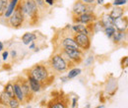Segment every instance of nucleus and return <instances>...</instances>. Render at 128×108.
Instances as JSON below:
<instances>
[{
    "instance_id": "nucleus-35",
    "label": "nucleus",
    "mask_w": 128,
    "mask_h": 108,
    "mask_svg": "<svg viewBox=\"0 0 128 108\" xmlns=\"http://www.w3.org/2000/svg\"><path fill=\"white\" fill-rule=\"evenodd\" d=\"M29 46H30V49H34V46H36V44H34V41H32L30 44H29Z\"/></svg>"
},
{
    "instance_id": "nucleus-17",
    "label": "nucleus",
    "mask_w": 128,
    "mask_h": 108,
    "mask_svg": "<svg viewBox=\"0 0 128 108\" xmlns=\"http://www.w3.org/2000/svg\"><path fill=\"white\" fill-rule=\"evenodd\" d=\"M36 35L34 32H26L22 36V42L25 45H29L32 41L36 40Z\"/></svg>"
},
{
    "instance_id": "nucleus-33",
    "label": "nucleus",
    "mask_w": 128,
    "mask_h": 108,
    "mask_svg": "<svg viewBox=\"0 0 128 108\" xmlns=\"http://www.w3.org/2000/svg\"><path fill=\"white\" fill-rule=\"evenodd\" d=\"M8 55H9V52H8V51H4V52H3V54H2V58H3V60H4V61H6V60H7Z\"/></svg>"
},
{
    "instance_id": "nucleus-21",
    "label": "nucleus",
    "mask_w": 128,
    "mask_h": 108,
    "mask_svg": "<svg viewBox=\"0 0 128 108\" xmlns=\"http://www.w3.org/2000/svg\"><path fill=\"white\" fill-rule=\"evenodd\" d=\"M3 91L7 93L11 98H12V97H15V94H14V89H13V83L9 82V83L4 87V90H3Z\"/></svg>"
},
{
    "instance_id": "nucleus-18",
    "label": "nucleus",
    "mask_w": 128,
    "mask_h": 108,
    "mask_svg": "<svg viewBox=\"0 0 128 108\" xmlns=\"http://www.w3.org/2000/svg\"><path fill=\"white\" fill-rule=\"evenodd\" d=\"M100 23L102 24L104 28L110 27V26H113V22H114V20L110 16L108 13V14H104V15L100 17Z\"/></svg>"
},
{
    "instance_id": "nucleus-31",
    "label": "nucleus",
    "mask_w": 128,
    "mask_h": 108,
    "mask_svg": "<svg viewBox=\"0 0 128 108\" xmlns=\"http://www.w3.org/2000/svg\"><path fill=\"white\" fill-rule=\"evenodd\" d=\"M81 1L84 2L85 4H88V5H93L96 2V0H81Z\"/></svg>"
},
{
    "instance_id": "nucleus-37",
    "label": "nucleus",
    "mask_w": 128,
    "mask_h": 108,
    "mask_svg": "<svg viewBox=\"0 0 128 108\" xmlns=\"http://www.w3.org/2000/svg\"><path fill=\"white\" fill-rule=\"evenodd\" d=\"M3 48H4V45H3V43L0 41V51H2V50H3Z\"/></svg>"
},
{
    "instance_id": "nucleus-6",
    "label": "nucleus",
    "mask_w": 128,
    "mask_h": 108,
    "mask_svg": "<svg viewBox=\"0 0 128 108\" xmlns=\"http://www.w3.org/2000/svg\"><path fill=\"white\" fill-rule=\"evenodd\" d=\"M74 40L76 41V43L78 44V46L81 50L83 51H87L90 49L91 47V37L88 34L85 33H75L73 35Z\"/></svg>"
},
{
    "instance_id": "nucleus-19",
    "label": "nucleus",
    "mask_w": 128,
    "mask_h": 108,
    "mask_svg": "<svg viewBox=\"0 0 128 108\" xmlns=\"http://www.w3.org/2000/svg\"><path fill=\"white\" fill-rule=\"evenodd\" d=\"M90 26H91V30L93 31V33H98L100 31H104V26L100 20H96L95 22L90 24Z\"/></svg>"
},
{
    "instance_id": "nucleus-10",
    "label": "nucleus",
    "mask_w": 128,
    "mask_h": 108,
    "mask_svg": "<svg viewBox=\"0 0 128 108\" xmlns=\"http://www.w3.org/2000/svg\"><path fill=\"white\" fill-rule=\"evenodd\" d=\"M113 27L116 31H127L128 28V19L126 16H123L119 19L114 20Z\"/></svg>"
},
{
    "instance_id": "nucleus-4",
    "label": "nucleus",
    "mask_w": 128,
    "mask_h": 108,
    "mask_svg": "<svg viewBox=\"0 0 128 108\" xmlns=\"http://www.w3.org/2000/svg\"><path fill=\"white\" fill-rule=\"evenodd\" d=\"M26 22V17L24 15L23 11H22V7H21V1H19V3L17 4L15 10L13 11V13L11 16L8 18V23L9 25L14 28V29H19L21 28L24 23Z\"/></svg>"
},
{
    "instance_id": "nucleus-12",
    "label": "nucleus",
    "mask_w": 128,
    "mask_h": 108,
    "mask_svg": "<svg viewBox=\"0 0 128 108\" xmlns=\"http://www.w3.org/2000/svg\"><path fill=\"white\" fill-rule=\"evenodd\" d=\"M125 12H126V10L122 6H112V8L110 9L108 14L113 20H116V19H119V18L123 17Z\"/></svg>"
},
{
    "instance_id": "nucleus-20",
    "label": "nucleus",
    "mask_w": 128,
    "mask_h": 108,
    "mask_svg": "<svg viewBox=\"0 0 128 108\" xmlns=\"http://www.w3.org/2000/svg\"><path fill=\"white\" fill-rule=\"evenodd\" d=\"M10 96L5 93L4 91L0 93V105L1 106H4V107H8V103H9V100H10Z\"/></svg>"
},
{
    "instance_id": "nucleus-14",
    "label": "nucleus",
    "mask_w": 128,
    "mask_h": 108,
    "mask_svg": "<svg viewBox=\"0 0 128 108\" xmlns=\"http://www.w3.org/2000/svg\"><path fill=\"white\" fill-rule=\"evenodd\" d=\"M60 97H61V96L59 95V96H57L54 100L52 99L50 102H48V107H50V108H66L67 107V101L60 99Z\"/></svg>"
},
{
    "instance_id": "nucleus-36",
    "label": "nucleus",
    "mask_w": 128,
    "mask_h": 108,
    "mask_svg": "<svg viewBox=\"0 0 128 108\" xmlns=\"http://www.w3.org/2000/svg\"><path fill=\"white\" fill-rule=\"evenodd\" d=\"M96 1L98 5H102V4L104 3V0H96Z\"/></svg>"
},
{
    "instance_id": "nucleus-8",
    "label": "nucleus",
    "mask_w": 128,
    "mask_h": 108,
    "mask_svg": "<svg viewBox=\"0 0 128 108\" xmlns=\"http://www.w3.org/2000/svg\"><path fill=\"white\" fill-rule=\"evenodd\" d=\"M73 17V22L74 23H80L83 25H90L93 22L98 20V17L94 12H87L84 14H81L78 16H72Z\"/></svg>"
},
{
    "instance_id": "nucleus-9",
    "label": "nucleus",
    "mask_w": 128,
    "mask_h": 108,
    "mask_svg": "<svg viewBox=\"0 0 128 108\" xmlns=\"http://www.w3.org/2000/svg\"><path fill=\"white\" fill-rule=\"evenodd\" d=\"M118 89V84H117V80L114 78L110 77L106 83V87H104V92L108 95L113 96Z\"/></svg>"
},
{
    "instance_id": "nucleus-22",
    "label": "nucleus",
    "mask_w": 128,
    "mask_h": 108,
    "mask_svg": "<svg viewBox=\"0 0 128 108\" xmlns=\"http://www.w3.org/2000/svg\"><path fill=\"white\" fill-rule=\"evenodd\" d=\"M81 73H82V70L80 68H73L71 70H69V73L67 74V78L70 80V79H74L75 77L79 76Z\"/></svg>"
},
{
    "instance_id": "nucleus-23",
    "label": "nucleus",
    "mask_w": 128,
    "mask_h": 108,
    "mask_svg": "<svg viewBox=\"0 0 128 108\" xmlns=\"http://www.w3.org/2000/svg\"><path fill=\"white\" fill-rule=\"evenodd\" d=\"M9 4V0H0V17L4 15Z\"/></svg>"
},
{
    "instance_id": "nucleus-2",
    "label": "nucleus",
    "mask_w": 128,
    "mask_h": 108,
    "mask_svg": "<svg viewBox=\"0 0 128 108\" xmlns=\"http://www.w3.org/2000/svg\"><path fill=\"white\" fill-rule=\"evenodd\" d=\"M21 7L26 20L29 19L32 25L38 23L40 18V9L34 0H25L21 1Z\"/></svg>"
},
{
    "instance_id": "nucleus-41",
    "label": "nucleus",
    "mask_w": 128,
    "mask_h": 108,
    "mask_svg": "<svg viewBox=\"0 0 128 108\" xmlns=\"http://www.w3.org/2000/svg\"><path fill=\"white\" fill-rule=\"evenodd\" d=\"M55 1H56V0H55Z\"/></svg>"
},
{
    "instance_id": "nucleus-26",
    "label": "nucleus",
    "mask_w": 128,
    "mask_h": 108,
    "mask_svg": "<svg viewBox=\"0 0 128 108\" xmlns=\"http://www.w3.org/2000/svg\"><path fill=\"white\" fill-rule=\"evenodd\" d=\"M128 0H113L112 3V6H126Z\"/></svg>"
},
{
    "instance_id": "nucleus-30",
    "label": "nucleus",
    "mask_w": 128,
    "mask_h": 108,
    "mask_svg": "<svg viewBox=\"0 0 128 108\" xmlns=\"http://www.w3.org/2000/svg\"><path fill=\"white\" fill-rule=\"evenodd\" d=\"M78 106V97H74L72 99V104H71V107L75 108Z\"/></svg>"
},
{
    "instance_id": "nucleus-32",
    "label": "nucleus",
    "mask_w": 128,
    "mask_h": 108,
    "mask_svg": "<svg viewBox=\"0 0 128 108\" xmlns=\"http://www.w3.org/2000/svg\"><path fill=\"white\" fill-rule=\"evenodd\" d=\"M44 2H46V4H48L49 6H53L56 1L55 0H44Z\"/></svg>"
},
{
    "instance_id": "nucleus-25",
    "label": "nucleus",
    "mask_w": 128,
    "mask_h": 108,
    "mask_svg": "<svg viewBox=\"0 0 128 108\" xmlns=\"http://www.w3.org/2000/svg\"><path fill=\"white\" fill-rule=\"evenodd\" d=\"M20 104H21V102L17 99L16 97H12V98H10V100H9V103H8V107L10 108H18L20 107Z\"/></svg>"
},
{
    "instance_id": "nucleus-34",
    "label": "nucleus",
    "mask_w": 128,
    "mask_h": 108,
    "mask_svg": "<svg viewBox=\"0 0 128 108\" xmlns=\"http://www.w3.org/2000/svg\"><path fill=\"white\" fill-rule=\"evenodd\" d=\"M68 80H69V79L67 78V76H64V77H63V76H62V77L60 78V81H61L62 83H66V82H67Z\"/></svg>"
},
{
    "instance_id": "nucleus-27",
    "label": "nucleus",
    "mask_w": 128,
    "mask_h": 108,
    "mask_svg": "<svg viewBox=\"0 0 128 108\" xmlns=\"http://www.w3.org/2000/svg\"><path fill=\"white\" fill-rule=\"evenodd\" d=\"M94 60H95V58H94V56H93V55H91V56L87 57V58L85 59V65H86V66H91V65H93Z\"/></svg>"
},
{
    "instance_id": "nucleus-39",
    "label": "nucleus",
    "mask_w": 128,
    "mask_h": 108,
    "mask_svg": "<svg viewBox=\"0 0 128 108\" xmlns=\"http://www.w3.org/2000/svg\"><path fill=\"white\" fill-rule=\"evenodd\" d=\"M106 107V105H98V108H104Z\"/></svg>"
},
{
    "instance_id": "nucleus-16",
    "label": "nucleus",
    "mask_w": 128,
    "mask_h": 108,
    "mask_svg": "<svg viewBox=\"0 0 128 108\" xmlns=\"http://www.w3.org/2000/svg\"><path fill=\"white\" fill-rule=\"evenodd\" d=\"M61 45L63 47H73V48H79L78 44L74 40L73 36H65L61 39Z\"/></svg>"
},
{
    "instance_id": "nucleus-3",
    "label": "nucleus",
    "mask_w": 128,
    "mask_h": 108,
    "mask_svg": "<svg viewBox=\"0 0 128 108\" xmlns=\"http://www.w3.org/2000/svg\"><path fill=\"white\" fill-rule=\"evenodd\" d=\"M48 63H49V67L52 69V71H55V72H58V73L66 72L70 68L67 61L62 57V55L60 53L53 54L50 57Z\"/></svg>"
},
{
    "instance_id": "nucleus-24",
    "label": "nucleus",
    "mask_w": 128,
    "mask_h": 108,
    "mask_svg": "<svg viewBox=\"0 0 128 108\" xmlns=\"http://www.w3.org/2000/svg\"><path fill=\"white\" fill-rule=\"evenodd\" d=\"M115 31H116V30L114 29L113 26H110V27H106V28H104V32L106 33V35L108 38H112V36L114 34Z\"/></svg>"
},
{
    "instance_id": "nucleus-38",
    "label": "nucleus",
    "mask_w": 128,
    "mask_h": 108,
    "mask_svg": "<svg viewBox=\"0 0 128 108\" xmlns=\"http://www.w3.org/2000/svg\"><path fill=\"white\" fill-rule=\"evenodd\" d=\"M11 54H12V57H13V58H14V57H15V56H16V51H14V50H13V51H12V52H11Z\"/></svg>"
},
{
    "instance_id": "nucleus-29",
    "label": "nucleus",
    "mask_w": 128,
    "mask_h": 108,
    "mask_svg": "<svg viewBox=\"0 0 128 108\" xmlns=\"http://www.w3.org/2000/svg\"><path fill=\"white\" fill-rule=\"evenodd\" d=\"M120 65H121V67H122V69H124V68H126L128 65V57L127 56H124L122 59H121V61H120Z\"/></svg>"
},
{
    "instance_id": "nucleus-5",
    "label": "nucleus",
    "mask_w": 128,
    "mask_h": 108,
    "mask_svg": "<svg viewBox=\"0 0 128 108\" xmlns=\"http://www.w3.org/2000/svg\"><path fill=\"white\" fill-rule=\"evenodd\" d=\"M18 83L20 84V87L22 89V92L24 94V97H25V103H29L30 101H32L34 99V93H32V91L30 88V85H29V82L27 80V78H18Z\"/></svg>"
},
{
    "instance_id": "nucleus-13",
    "label": "nucleus",
    "mask_w": 128,
    "mask_h": 108,
    "mask_svg": "<svg viewBox=\"0 0 128 108\" xmlns=\"http://www.w3.org/2000/svg\"><path fill=\"white\" fill-rule=\"evenodd\" d=\"M112 41L116 44H119L123 41H126L127 39V31H116L114 34L112 36Z\"/></svg>"
},
{
    "instance_id": "nucleus-40",
    "label": "nucleus",
    "mask_w": 128,
    "mask_h": 108,
    "mask_svg": "<svg viewBox=\"0 0 128 108\" xmlns=\"http://www.w3.org/2000/svg\"><path fill=\"white\" fill-rule=\"evenodd\" d=\"M86 107H87V108H90V107H91V105H90V104H87V105H86Z\"/></svg>"
},
{
    "instance_id": "nucleus-11",
    "label": "nucleus",
    "mask_w": 128,
    "mask_h": 108,
    "mask_svg": "<svg viewBox=\"0 0 128 108\" xmlns=\"http://www.w3.org/2000/svg\"><path fill=\"white\" fill-rule=\"evenodd\" d=\"M27 80H28V82H29L30 88H31V90L34 93H40V92L42 90L44 86H42V84L40 81L34 79V78L31 77V76H28V75H27Z\"/></svg>"
},
{
    "instance_id": "nucleus-7",
    "label": "nucleus",
    "mask_w": 128,
    "mask_h": 108,
    "mask_svg": "<svg viewBox=\"0 0 128 108\" xmlns=\"http://www.w3.org/2000/svg\"><path fill=\"white\" fill-rule=\"evenodd\" d=\"M93 6H94V4L88 5V4H85L84 2H82L81 0H77L73 4L71 14H72V16H78L81 14H84V13H87V12H94V10H92Z\"/></svg>"
},
{
    "instance_id": "nucleus-15",
    "label": "nucleus",
    "mask_w": 128,
    "mask_h": 108,
    "mask_svg": "<svg viewBox=\"0 0 128 108\" xmlns=\"http://www.w3.org/2000/svg\"><path fill=\"white\" fill-rule=\"evenodd\" d=\"M13 89H14V94H15V97L21 102V103H25V97H24V94L22 92V89L20 87V84L18 83V81H15L14 84H13Z\"/></svg>"
},
{
    "instance_id": "nucleus-28",
    "label": "nucleus",
    "mask_w": 128,
    "mask_h": 108,
    "mask_svg": "<svg viewBox=\"0 0 128 108\" xmlns=\"http://www.w3.org/2000/svg\"><path fill=\"white\" fill-rule=\"evenodd\" d=\"M34 2H36V4L38 5V9H44V6L46 5V2H44V0H34Z\"/></svg>"
},
{
    "instance_id": "nucleus-1",
    "label": "nucleus",
    "mask_w": 128,
    "mask_h": 108,
    "mask_svg": "<svg viewBox=\"0 0 128 108\" xmlns=\"http://www.w3.org/2000/svg\"><path fill=\"white\" fill-rule=\"evenodd\" d=\"M27 75L40 81L44 87L48 86L54 80V75L52 74V69L44 64H36L27 70Z\"/></svg>"
}]
</instances>
